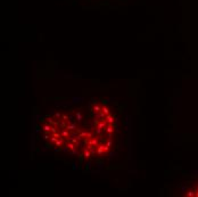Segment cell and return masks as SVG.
Here are the masks:
<instances>
[{
  "instance_id": "cell-1",
  "label": "cell",
  "mask_w": 198,
  "mask_h": 197,
  "mask_svg": "<svg viewBox=\"0 0 198 197\" xmlns=\"http://www.w3.org/2000/svg\"><path fill=\"white\" fill-rule=\"evenodd\" d=\"M39 131L48 148L80 155L84 116L80 112H55L40 118Z\"/></svg>"
}]
</instances>
